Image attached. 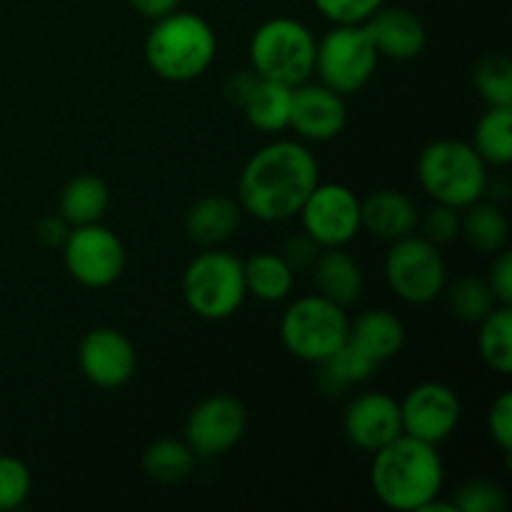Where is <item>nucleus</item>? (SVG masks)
<instances>
[{"mask_svg": "<svg viewBox=\"0 0 512 512\" xmlns=\"http://www.w3.org/2000/svg\"><path fill=\"white\" fill-rule=\"evenodd\" d=\"M390 290L408 305H428L448 288V265L435 243L423 235H405L390 243L383 265Z\"/></svg>", "mask_w": 512, "mask_h": 512, "instance_id": "1a4fd4ad", "label": "nucleus"}, {"mask_svg": "<svg viewBox=\"0 0 512 512\" xmlns=\"http://www.w3.org/2000/svg\"><path fill=\"white\" fill-rule=\"evenodd\" d=\"M378 50L363 23L333 25L315 45V70L330 90L353 95L363 90L378 68Z\"/></svg>", "mask_w": 512, "mask_h": 512, "instance_id": "6e6552de", "label": "nucleus"}, {"mask_svg": "<svg viewBox=\"0 0 512 512\" xmlns=\"http://www.w3.org/2000/svg\"><path fill=\"white\" fill-rule=\"evenodd\" d=\"M420 210L400 190H375L360 200V223L370 235L380 240H400L418 230Z\"/></svg>", "mask_w": 512, "mask_h": 512, "instance_id": "a211bd4d", "label": "nucleus"}, {"mask_svg": "<svg viewBox=\"0 0 512 512\" xmlns=\"http://www.w3.org/2000/svg\"><path fill=\"white\" fill-rule=\"evenodd\" d=\"M315 35L295 18H270L250 38V70L263 80L295 88L310 80L315 70Z\"/></svg>", "mask_w": 512, "mask_h": 512, "instance_id": "39448f33", "label": "nucleus"}, {"mask_svg": "<svg viewBox=\"0 0 512 512\" xmlns=\"http://www.w3.org/2000/svg\"><path fill=\"white\" fill-rule=\"evenodd\" d=\"M473 83L485 105H512V63L508 55H483L475 63Z\"/></svg>", "mask_w": 512, "mask_h": 512, "instance_id": "c756f323", "label": "nucleus"}, {"mask_svg": "<svg viewBox=\"0 0 512 512\" xmlns=\"http://www.w3.org/2000/svg\"><path fill=\"white\" fill-rule=\"evenodd\" d=\"M318 13L333 25L365 23L385 0H313Z\"/></svg>", "mask_w": 512, "mask_h": 512, "instance_id": "f704fd0d", "label": "nucleus"}, {"mask_svg": "<svg viewBox=\"0 0 512 512\" xmlns=\"http://www.w3.org/2000/svg\"><path fill=\"white\" fill-rule=\"evenodd\" d=\"M343 433L355 448L365 453L385 448L403 435L400 400L380 390L355 395L343 413Z\"/></svg>", "mask_w": 512, "mask_h": 512, "instance_id": "dca6fc26", "label": "nucleus"}, {"mask_svg": "<svg viewBox=\"0 0 512 512\" xmlns=\"http://www.w3.org/2000/svg\"><path fill=\"white\" fill-rule=\"evenodd\" d=\"M290 103H293L290 85L258 78L240 110L245 113V120L260 133H280L290 123Z\"/></svg>", "mask_w": 512, "mask_h": 512, "instance_id": "b1692460", "label": "nucleus"}, {"mask_svg": "<svg viewBox=\"0 0 512 512\" xmlns=\"http://www.w3.org/2000/svg\"><path fill=\"white\" fill-rule=\"evenodd\" d=\"M33 490V475L20 458L0 455V512L18 510Z\"/></svg>", "mask_w": 512, "mask_h": 512, "instance_id": "2f4dec72", "label": "nucleus"}, {"mask_svg": "<svg viewBox=\"0 0 512 512\" xmlns=\"http://www.w3.org/2000/svg\"><path fill=\"white\" fill-rule=\"evenodd\" d=\"M448 303L455 318L473 325H478L480 320L498 305L493 298V290H490L488 283L480 278L455 280L453 288L448 290Z\"/></svg>", "mask_w": 512, "mask_h": 512, "instance_id": "7c9ffc66", "label": "nucleus"}, {"mask_svg": "<svg viewBox=\"0 0 512 512\" xmlns=\"http://www.w3.org/2000/svg\"><path fill=\"white\" fill-rule=\"evenodd\" d=\"M238 200L228 195H203L185 215V233L200 248H218L235 235L240 225Z\"/></svg>", "mask_w": 512, "mask_h": 512, "instance_id": "aec40b11", "label": "nucleus"}, {"mask_svg": "<svg viewBox=\"0 0 512 512\" xmlns=\"http://www.w3.org/2000/svg\"><path fill=\"white\" fill-rule=\"evenodd\" d=\"M60 250H63V265L68 275L83 288H110L118 283L125 270L123 240L100 223L70 228Z\"/></svg>", "mask_w": 512, "mask_h": 512, "instance_id": "9d476101", "label": "nucleus"}, {"mask_svg": "<svg viewBox=\"0 0 512 512\" xmlns=\"http://www.w3.org/2000/svg\"><path fill=\"white\" fill-rule=\"evenodd\" d=\"M180 288L185 305L198 318L210 323L233 318L248 295L243 260L228 250L205 248L185 265Z\"/></svg>", "mask_w": 512, "mask_h": 512, "instance_id": "423d86ee", "label": "nucleus"}, {"mask_svg": "<svg viewBox=\"0 0 512 512\" xmlns=\"http://www.w3.org/2000/svg\"><path fill=\"white\" fill-rule=\"evenodd\" d=\"M248 430V410L233 395H210L185 418L183 440L198 458H218L233 450Z\"/></svg>", "mask_w": 512, "mask_h": 512, "instance_id": "f8f14e48", "label": "nucleus"}, {"mask_svg": "<svg viewBox=\"0 0 512 512\" xmlns=\"http://www.w3.org/2000/svg\"><path fill=\"white\" fill-rule=\"evenodd\" d=\"M245 290L263 303H280L295 285V270L280 253H255L243 260Z\"/></svg>", "mask_w": 512, "mask_h": 512, "instance_id": "393cba45", "label": "nucleus"}, {"mask_svg": "<svg viewBox=\"0 0 512 512\" xmlns=\"http://www.w3.org/2000/svg\"><path fill=\"white\" fill-rule=\"evenodd\" d=\"M478 350L493 373H512V308L495 305L478 323Z\"/></svg>", "mask_w": 512, "mask_h": 512, "instance_id": "c85d7f7f", "label": "nucleus"}, {"mask_svg": "<svg viewBox=\"0 0 512 512\" xmlns=\"http://www.w3.org/2000/svg\"><path fill=\"white\" fill-rule=\"evenodd\" d=\"M348 343L358 348L375 365L395 358L405 345V325L395 313L385 308H373L360 313L350 323Z\"/></svg>", "mask_w": 512, "mask_h": 512, "instance_id": "6ab92c4d", "label": "nucleus"}, {"mask_svg": "<svg viewBox=\"0 0 512 512\" xmlns=\"http://www.w3.org/2000/svg\"><path fill=\"white\" fill-rule=\"evenodd\" d=\"M420 188L433 203L463 210L488 193V165L465 140H433L418 158Z\"/></svg>", "mask_w": 512, "mask_h": 512, "instance_id": "20e7f679", "label": "nucleus"}, {"mask_svg": "<svg viewBox=\"0 0 512 512\" xmlns=\"http://www.w3.org/2000/svg\"><path fill=\"white\" fill-rule=\"evenodd\" d=\"M458 512H505L508 508V495L493 480H468L460 485L453 500Z\"/></svg>", "mask_w": 512, "mask_h": 512, "instance_id": "473e14b6", "label": "nucleus"}, {"mask_svg": "<svg viewBox=\"0 0 512 512\" xmlns=\"http://www.w3.org/2000/svg\"><path fill=\"white\" fill-rule=\"evenodd\" d=\"M303 233L320 248H345L363 230L360 198L343 183H318L298 213Z\"/></svg>", "mask_w": 512, "mask_h": 512, "instance_id": "9b49d317", "label": "nucleus"}, {"mask_svg": "<svg viewBox=\"0 0 512 512\" xmlns=\"http://www.w3.org/2000/svg\"><path fill=\"white\" fill-rule=\"evenodd\" d=\"M198 455L185 440L160 438L150 443L143 453V470L150 480L163 485L183 483L190 478Z\"/></svg>", "mask_w": 512, "mask_h": 512, "instance_id": "cd10ccee", "label": "nucleus"}, {"mask_svg": "<svg viewBox=\"0 0 512 512\" xmlns=\"http://www.w3.org/2000/svg\"><path fill=\"white\" fill-rule=\"evenodd\" d=\"M418 228L423 230V238H428L438 248L453 243L460 235V210L443 203H433L425 213H420Z\"/></svg>", "mask_w": 512, "mask_h": 512, "instance_id": "72a5a7b5", "label": "nucleus"}, {"mask_svg": "<svg viewBox=\"0 0 512 512\" xmlns=\"http://www.w3.org/2000/svg\"><path fill=\"white\" fill-rule=\"evenodd\" d=\"M318 368L320 393L328 395V398H335V395H343L350 385H360L365 383V380L373 378L378 365L370 358H365L358 348H353V345L345 340L330 358L318 363Z\"/></svg>", "mask_w": 512, "mask_h": 512, "instance_id": "a878e982", "label": "nucleus"}, {"mask_svg": "<svg viewBox=\"0 0 512 512\" xmlns=\"http://www.w3.org/2000/svg\"><path fill=\"white\" fill-rule=\"evenodd\" d=\"M473 145L485 165L505 168L512 163V105H488L473 133Z\"/></svg>", "mask_w": 512, "mask_h": 512, "instance_id": "bb28decb", "label": "nucleus"}, {"mask_svg": "<svg viewBox=\"0 0 512 512\" xmlns=\"http://www.w3.org/2000/svg\"><path fill=\"white\" fill-rule=\"evenodd\" d=\"M488 433L493 443L510 455L512 450V393L505 390L493 400L488 410Z\"/></svg>", "mask_w": 512, "mask_h": 512, "instance_id": "c9c22d12", "label": "nucleus"}, {"mask_svg": "<svg viewBox=\"0 0 512 512\" xmlns=\"http://www.w3.org/2000/svg\"><path fill=\"white\" fill-rule=\"evenodd\" d=\"M363 25L368 30L378 55L390 60H400V63L418 58L425 50V43H428L423 20L408 8L380 5Z\"/></svg>", "mask_w": 512, "mask_h": 512, "instance_id": "f3484780", "label": "nucleus"}, {"mask_svg": "<svg viewBox=\"0 0 512 512\" xmlns=\"http://www.w3.org/2000/svg\"><path fill=\"white\" fill-rule=\"evenodd\" d=\"M488 288L498 305H512V253L508 248L493 255V265L488 270Z\"/></svg>", "mask_w": 512, "mask_h": 512, "instance_id": "e433bc0d", "label": "nucleus"}, {"mask_svg": "<svg viewBox=\"0 0 512 512\" xmlns=\"http://www.w3.org/2000/svg\"><path fill=\"white\" fill-rule=\"evenodd\" d=\"M320 250L323 248H320L308 233H298V235H290V238L285 240L280 255H283L285 263H288L293 270H310Z\"/></svg>", "mask_w": 512, "mask_h": 512, "instance_id": "4c0bfd02", "label": "nucleus"}, {"mask_svg": "<svg viewBox=\"0 0 512 512\" xmlns=\"http://www.w3.org/2000/svg\"><path fill=\"white\" fill-rule=\"evenodd\" d=\"M255 83H258V75H255L253 70H240L238 75H233V78L228 80V90H225V93H228V98L233 100L238 108H243L245 98H248L250 90L255 88Z\"/></svg>", "mask_w": 512, "mask_h": 512, "instance_id": "ea45409f", "label": "nucleus"}, {"mask_svg": "<svg viewBox=\"0 0 512 512\" xmlns=\"http://www.w3.org/2000/svg\"><path fill=\"white\" fill-rule=\"evenodd\" d=\"M133 10L138 15L148 20H160L165 15H170L173 10H178L180 0H130Z\"/></svg>", "mask_w": 512, "mask_h": 512, "instance_id": "a19ab883", "label": "nucleus"}, {"mask_svg": "<svg viewBox=\"0 0 512 512\" xmlns=\"http://www.w3.org/2000/svg\"><path fill=\"white\" fill-rule=\"evenodd\" d=\"M138 355L133 343L118 328H93L78 345V368L90 385L100 390H118L133 378Z\"/></svg>", "mask_w": 512, "mask_h": 512, "instance_id": "4468645a", "label": "nucleus"}, {"mask_svg": "<svg viewBox=\"0 0 512 512\" xmlns=\"http://www.w3.org/2000/svg\"><path fill=\"white\" fill-rule=\"evenodd\" d=\"M68 233L70 223L60 213L45 215V218H40L38 225H35V235H38V240L45 248H60V245L65 243V238H68Z\"/></svg>", "mask_w": 512, "mask_h": 512, "instance_id": "58836bf2", "label": "nucleus"}, {"mask_svg": "<svg viewBox=\"0 0 512 512\" xmlns=\"http://www.w3.org/2000/svg\"><path fill=\"white\" fill-rule=\"evenodd\" d=\"M350 320L345 308L320 293L303 295L285 308L280 318V340L293 358L323 363L348 340Z\"/></svg>", "mask_w": 512, "mask_h": 512, "instance_id": "0eeeda50", "label": "nucleus"}, {"mask_svg": "<svg viewBox=\"0 0 512 512\" xmlns=\"http://www.w3.org/2000/svg\"><path fill=\"white\" fill-rule=\"evenodd\" d=\"M218 53L213 25L198 13L173 10L153 20L145 35L143 55L148 68L168 83H190L213 65Z\"/></svg>", "mask_w": 512, "mask_h": 512, "instance_id": "7ed1b4c3", "label": "nucleus"}, {"mask_svg": "<svg viewBox=\"0 0 512 512\" xmlns=\"http://www.w3.org/2000/svg\"><path fill=\"white\" fill-rule=\"evenodd\" d=\"M310 270H313L318 293L333 300L340 308L358 303L363 295V270H360L358 260L345 253L343 248H323Z\"/></svg>", "mask_w": 512, "mask_h": 512, "instance_id": "412c9836", "label": "nucleus"}, {"mask_svg": "<svg viewBox=\"0 0 512 512\" xmlns=\"http://www.w3.org/2000/svg\"><path fill=\"white\" fill-rule=\"evenodd\" d=\"M110 205V190L105 180L95 173H80L60 193V210L70 228L100 223Z\"/></svg>", "mask_w": 512, "mask_h": 512, "instance_id": "4be33fe9", "label": "nucleus"}, {"mask_svg": "<svg viewBox=\"0 0 512 512\" xmlns=\"http://www.w3.org/2000/svg\"><path fill=\"white\" fill-rule=\"evenodd\" d=\"M320 183V168L300 140H273L248 158L238 178V205L260 223H285Z\"/></svg>", "mask_w": 512, "mask_h": 512, "instance_id": "f257e3e1", "label": "nucleus"}, {"mask_svg": "<svg viewBox=\"0 0 512 512\" xmlns=\"http://www.w3.org/2000/svg\"><path fill=\"white\" fill-rule=\"evenodd\" d=\"M463 418V405L450 385L438 380H425L408 390L400 400V420L403 433L423 443L438 445L458 430Z\"/></svg>", "mask_w": 512, "mask_h": 512, "instance_id": "ddd939ff", "label": "nucleus"}, {"mask_svg": "<svg viewBox=\"0 0 512 512\" xmlns=\"http://www.w3.org/2000/svg\"><path fill=\"white\" fill-rule=\"evenodd\" d=\"M460 235L473 250L483 255H495L508 248L510 225L498 203H478L460 210Z\"/></svg>", "mask_w": 512, "mask_h": 512, "instance_id": "5701e85b", "label": "nucleus"}, {"mask_svg": "<svg viewBox=\"0 0 512 512\" xmlns=\"http://www.w3.org/2000/svg\"><path fill=\"white\" fill-rule=\"evenodd\" d=\"M348 123V108L345 98L323 83H305L293 88V103H290V123L305 143H328L338 138Z\"/></svg>", "mask_w": 512, "mask_h": 512, "instance_id": "2eb2a0df", "label": "nucleus"}, {"mask_svg": "<svg viewBox=\"0 0 512 512\" xmlns=\"http://www.w3.org/2000/svg\"><path fill=\"white\" fill-rule=\"evenodd\" d=\"M373 493L385 508L395 512H420L433 498L443 495L445 465L435 445L410 435L373 453L370 468Z\"/></svg>", "mask_w": 512, "mask_h": 512, "instance_id": "f03ea898", "label": "nucleus"}]
</instances>
